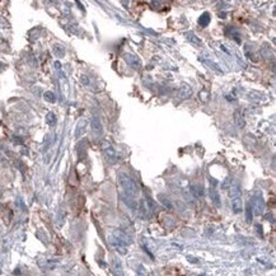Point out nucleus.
Instances as JSON below:
<instances>
[{"mask_svg":"<svg viewBox=\"0 0 276 276\" xmlns=\"http://www.w3.org/2000/svg\"><path fill=\"white\" fill-rule=\"evenodd\" d=\"M118 181H120V185L124 190L125 195L129 197V200H134L137 193H139V187H137L136 182L130 177V176L125 174V173H121L118 176Z\"/></svg>","mask_w":276,"mask_h":276,"instance_id":"obj_1","label":"nucleus"},{"mask_svg":"<svg viewBox=\"0 0 276 276\" xmlns=\"http://www.w3.org/2000/svg\"><path fill=\"white\" fill-rule=\"evenodd\" d=\"M102 150H103V154H105L107 162H110V163H116L117 162V159H118L117 152L115 150V148L110 143L105 141V143L102 144Z\"/></svg>","mask_w":276,"mask_h":276,"instance_id":"obj_2","label":"nucleus"},{"mask_svg":"<svg viewBox=\"0 0 276 276\" xmlns=\"http://www.w3.org/2000/svg\"><path fill=\"white\" fill-rule=\"evenodd\" d=\"M251 206H252V211L256 215H262L263 210H265V202H263V198L261 195H256V196L252 197Z\"/></svg>","mask_w":276,"mask_h":276,"instance_id":"obj_3","label":"nucleus"},{"mask_svg":"<svg viewBox=\"0 0 276 276\" xmlns=\"http://www.w3.org/2000/svg\"><path fill=\"white\" fill-rule=\"evenodd\" d=\"M113 237L118 240V242H121L122 244H125V246H127V244L131 243V239L129 238V235L126 234V233L121 232V230H116V232H115Z\"/></svg>","mask_w":276,"mask_h":276,"instance_id":"obj_4","label":"nucleus"},{"mask_svg":"<svg viewBox=\"0 0 276 276\" xmlns=\"http://www.w3.org/2000/svg\"><path fill=\"white\" fill-rule=\"evenodd\" d=\"M229 196L233 200L235 197H240V187L238 185V182H233L230 187H229Z\"/></svg>","mask_w":276,"mask_h":276,"instance_id":"obj_5","label":"nucleus"},{"mask_svg":"<svg viewBox=\"0 0 276 276\" xmlns=\"http://www.w3.org/2000/svg\"><path fill=\"white\" fill-rule=\"evenodd\" d=\"M232 206H233V211L235 214H239L243 210V204H242V198L235 197L232 200Z\"/></svg>","mask_w":276,"mask_h":276,"instance_id":"obj_6","label":"nucleus"},{"mask_svg":"<svg viewBox=\"0 0 276 276\" xmlns=\"http://www.w3.org/2000/svg\"><path fill=\"white\" fill-rule=\"evenodd\" d=\"M92 129H93V131L95 134H98V135L102 134L103 127H102V124H101L98 117H93V120H92Z\"/></svg>","mask_w":276,"mask_h":276,"instance_id":"obj_7","label":"nucleus"},{"mask_svg":"<svg viewBox=\"0 0 276 276\" xmlns=\"http://www.w3.org/2000/svg\"><path fill=\"white\" fill-rule=\"evenodd\" d=\"M125 59H126V61H127L130 65H131V66H134V68H139L140 66V59L137 56H135V55H126Z\"/></svg>","mask_w":276,"mask_h":276,"instance_id":"obj_8","label":"nucleus"},{"mask_svg":"<svg viewBox=\"0 0 276 276\" xmlns=\"http://www.w3.org/2000/svg\"><path fill=\"white\" fill-rule=\"evenodd\" d=\"M210 198H211V201L214 202V205L219 208L220 204H221V202H220V196H219V193H218L214 189L210 190Z\"/></svg>","mask_w":276,"mask_h":276,"instance_id":"obj_9","label":"nucleus"},{"mask_svg":"<svg viewBox=\"0 0 276 276\" xmlns=\"http://www.w3.org/2000/svg\"><path fill=\"white\" fill-rule=\"evenodd\" d=\"M244 210H246V221L251 224L252 220H253V214H252V206H251V202H250V201L247 202V205H246V208H244Z\"/></svg>","mask_w":276,"mask_h":276,"instance_id":"obj_10","label":"nucleus"},{"mask_svg":"<svg viewBox=\"0 0 276 276\" xmlns=\"http://www.w3.org/2000/svg\"><path fill=\"white\" fill-rule=\"evenodd\" d=\"M191 191H192L193 196H196V197H202V196H204V187H202L201 185H195V186H192Z\"/></svg>","mask_w":276,"mask_h":276,"instance_id":"obj_11","label":"nucleus"},{"mask_svg":"<svg viewBox=\"0 0 276 276\" xmlns=\"http://www.w3.org/2000/svg\"><path fill=\"white\" fill-rule=\"evenodd\" d=\"M209 22H210V14L209 13H204L200 18H198V24H200L201 27H206L209 24Z\"/></svg>","mask_w":276,"mask_h":276,"instance_id":"obj_12","label":"nucleus"},{"mask_svg":"<svg viewBox=\"0 0 276 276\" xmlns=\"http://www.w3.org/2000/svg\"><path fill=\"white\" fill-rule=\"evenodd\" d=\"M179 93H181V97L182 98H189L190 95H191V93H192V90H191V88L189 87V85H182V89L179 90Z\"/></svg>","mask_w":276,"mask_h":276,"instance_id":"obj_13","label":"nucleus"},{"mask_svg":"<svg viewBox=\"0 0 276 276\" xmlns=\"http://www.w3.org/2000/svg\"><path fill=\"white\" fill-rule=\"evenodd\" d=\"M159 201L164 205V208H167V209H169V210L173 209V205H172V202L168 200V198L164 196V195H159Z\"/></svg>","mask_w":276,"mask_h":276,"instance_id":"obj_14","label":"nucleus"},{"mask_svg":"<svg viewBox=\"0 0 276 276\" xmlns=\"http://www.w3.org/2000/svg\"><path fill=\"white\" fill-rule=\"evenodd\" d=\"M235 122H237V125L239 126V127H243L244 126V120H243V117L240 116V113L237 111L235 112Z\"/></svg>","mask_w":276,"mask_h":276,"instance_id":"obj_15","label":"nucleus"},{"mask_svg":"<svg viewBox=\"0 0 276 276\" xmlns=\"http://www.w3.org/2000/svg\"><path fill=\"white\" fill-rule=\"evenodd\" d=\"M206 64L208 65H210V68L213 69V70H215L216 73H221V69L218 66V65L215 64V63H213V61H206Z\"/></svg>","mask_w":276,"mask_h":276,"instance_id":"obj_16","label":"nucleus"},{"mask_svg":"<svg viewBox=\"0 0 276 276\" xmlns=\"http://www.w3.org/2000/svg\"><path fill=\"white\" fill-rule=\"evenodd\" d=\"M46 120H47L48 125H51V126H53V125H55V121H56V118H55V116H53L52 113H48V115H47V118H46Z\"/></svg>","mask_w":276,"mask_h":276,"instance_id":"obj_17","label":"nucleus"},{"mask_svg":"<svg viewBox=\"0 0 276 276\" xmlns=\"http://www.w3.org/2000/svg\"><path fill=\"white\" fill-rule=\"evenodd\" d=\"M45 98L50 102H53V95H52V93H50V92H47V93L45 94Z\"/></svg>","mask_w":276,"mask_h":276,"instance_id":"obj_18","label":"nucleus"},{"mask_svg":"<svg viewBox=\"0 0 276 276\" xmlns=\"http://www.w3.org/2000/svg\"><path fill=\"white\" fill-rule=\"evenodd\" d=\"M189 37H190V38H192V40H191V41H192V42H195V43H200V40H198V38H197L196 36H193L192 33H190V34H189Z\"/></svg>","mask_w":276,"mask_h":276,"instance_id":"obj_19","label":"nucleus"},{"mask_svg":"<svg viewBox=\"0 0 276 276\" xmlns=\"http://www.w3.org/2000/svg\"><path fill=\"white\" fill-rule=\"evenodd\" d=\"M187 260H190L191 262H198V260H195V258H192V256H189V257H187Z\"/></svg>","mask_w":276,"mask_h":276,"instance_id":"obj_20","label":"nucleus"},{"mask_svg":"<svg viewBox=\"0 0 276 276\" xmlns=\"http://www.w3.org/2000/svg\"><path fill=\"white\" fill-rule=\"evenodd\" d=\"M200 276H204V275H200Z\"/></svg>","mask_w":276,"mask_h":276,"instance_id":"obj_21","label":"nucleus"}]
</instances>
